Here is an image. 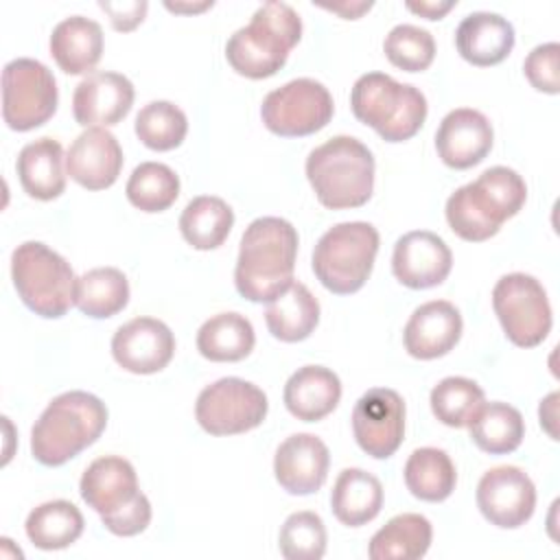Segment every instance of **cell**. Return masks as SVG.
Wrapping results in <instances>:
<instances>
[{
    "label": "cell",
    "instance_id": "obj_23",
    "mask_svg": "<svg viewBox=\"0 0 560 560\" xmlns=\"http://www.w3.org/2000/svg\"><path fill=\"white\" fill-rule=\"evenodd\" d=\"M457 52L472 66H497L514 48V26L499 13H468L455 31Z\"/></svg>",
    "mask_w": 560,
    "mask_h": 560
},
{
    "label": "cell",
    "instance_id": "obj_30",
    "mask_svg": "<svg viewBox=\"0 0 560 560\" xmlns=\"http://www.w3.org/2000/svg\"><path fill=\"white\" fill-rule=\"evenodd\" d=\"M256 343L252 322L241 313H219L206 319L197 332V350L203 359L232 363L245 359Z\"/></svg>",
    "mask_w": 560,
    "mask_h": 560
},
{
    "label": "cell",
    "instance_id": "obj_9",
    "mask_svg": "<svg viewBox=\"0 0 560 560\" xmlns=\"http://www.w3.org/2000/svg\"><path fill=\"white\" fill-rule=\"evenodd\" d=\"M492 308L505 337L518 348L542 343L551 330V306L545 287L529 273H505L492 289Z\"/></svg>",
    "mask_w": 560,
    "mask_h": 560
},
{
    "label": "cell",
    "instance_id": "obj_33",
    "mask_svg": "<svg viewBox=\"0 0 560 560\" xmlns=\"http://www.w3.org/2000/svg\"><path fill=\"white\" fill-rule=\"evenodd\" d=\"M407 490L422 501L440 503L448 499L457 483V470L446 451L435 446L416 448L405 464Z\"/></svg>",
    "mask_w": 560,
    "mask_h": 560
},
{
    "label": "cell",
    "instance_id": "obj_43",
    "mask_svg": "<svg viewBox=\"0 0 560 560\" xmlns=\"http://www.w3.org/2000/svg\"><path fill=\"white\" fill-rule=\"evenodd\" d=\"M98 7L109 15V22L116 31H133L147 15L149 4L144 0H122V2H105L101 0Z\"/></svg>",
    "mask_w": 560,
    "mask_h": 560
},
{
    "label": "cell",
    "instance_id": "obj_35",
    "mask_svg": "<svg viewBox=\"0 0 560 560\" xmlns=\"http://www.w3.org/2000/svg\"><path fill=\"white\" fill-rule=\"evenodd\" d=\"M83 514L66 499H55L37 505L26 516L28 540L44 551L66 549L83 534Z\"/></svg>",
    "mask_w": 560,
    "mask_h": 560
},
{
    "label": "cell",
    "instance_id": "obj_20",
    "mask_svg": "<svg viewBox=\"0 0 560 560\" xmlns=\"http://www.w3.org/2000/svg\"><path fill=\"white\" fill-rule=\"evenodd\" d=\"M122 168V149L105 127H88L66 153L68 175L88 190L109 188Z\"/></svg>",
    "mask_w": 560,
    "mask_h": 560
},
{
    "label": "cell",
    "instance_id": "obj_46",
    "mask_svg": "<svg viewBox=\"0 0 560 560\" xmlns=\"http://www.w3.org/2000/svg\"><path fill=\"white\" fill-rule=\"evenodd\" d=\"M212 2H199V4H182V2H166V9L168 11H175V13H195V11H203V9H210Z\"/></svg>",
    "mask_w": 560,
    "mask_h": 560
},
{
    "label": "cell",
    "instance_id": "obj_17",
    "mask_svg": "<svg viewBox=\"0 0 560 560\" xmlns=\"http://www.w3.org/2000/svg\"><path fill=\"white\" fill-rule=\"evenodd\" d=\"M133 96V83L125 74L90 72L72 94L74 120L83 127H112L129 114Z\"/></svg>",
    "mask_w": 560,
    "mask_h": 560
},
{
    "label": "cell",
    "instance_id": "obj_2",
    "mask_svg": "<svg viewBox=\"0 0 560 560\" xmlns=\"http://www.w3.org/2000/svg\"><path fill=\"white\" fill-rule=\"evenodd\" d=\"M525 199L523 177L514 168L492 166L446 199V221L464 241H488L501 230L503 221L518 214Z\"/></svg>",
    "mask_w": 560,
    "mask_h": 560
},
{
    "label": "cell",
    "instance_id": "obj_41",
    "mask_svg": "<svg viewBox=\"0 0 560 560\" xmlns=\"http://www.w3.org/2000/svg\"><path fill=\"white\" fill-rule=\"evenodd\" d=\"M558 61H560V46L556 42L536 46L525 57V63H523L525 77L532 83V88L545 94H558L560 92Z\"/></svg>",
    "mask_w": 560,
    "mask_h": 560
},
{
    "label": "cell",
    "instance_id": "obj_39",
    "mask_svg": "<svg viewBox=\"0 0 560 560\" xmlns=\"http://www.w3.org/2000/svg\"><path fill=\"white\" fill-rule=\"evenodd\" d=\"M383 50L392 66L405 72H422L433 63L435 39L427 28L398 24L385 35Z\"/></svg>",
    "mask_w": 560,
    "mask_h": 560
},
{
    "label": "cell",
    "instance_id": "obj_36",
    "mask_svg": "<svg viewBox=\"0 0 560 560\" xmlns=\"http://www.w3.org/2000/svg\"><path fill=\"white\" fill-rule=\"evenodd\" d=\"M127 199L142 212H164L179 197V177L162 162H142L125 186Z\"/></svg>",
    "mask_w": 560,
    "mask_h": 560
},
{
    "label": "cell",
    "instance_id": "obj_26",
    "mask_svg": "<svg viewBox=\"0 0 560 560\" xmlns=\"http://www.w3.org/2000/svg\"><path fill=\"white\" fill-rule=\"evenodd\" d=\"M63 149L55 138H37L18 155V177L26 195L39 201L57 199L66 190Z\"/></svg>",
    "mask_w": 560,
    "mask_h": 560
},
{
    "label": "cell",
    "instance_id": "obj_14",
    "mask_svg": "<svg viewBox=\"0 0 560 560\" xmlns=\"http://www.w3.org/2000/svg\"><path fill=\"white\" fill-rule=\"evenodd\" d=\"M477 508L497 527L525 525L536 508V486L518 466H494L477 483Z\"/></svg>",
    "mask_w": 560,
    "mask_h": 560
},
{
    "label": "cell",
    "instance_id": "obj_6",
    "mask_svg": "<svg viewBox=\"0 0 560 560\" xmlns=\"http://www.w3.org/2000/svg\"><path fill=\"white\" fill-rule=\"evenodd\" d=\"M350 107L359 122L372 127L387 142L413 138L427 118L424 94L383 72H368L354 81Z\"/></svg>",
    "mask_w": 560,
    "mask_h": 560
},
{
    "label": "cell",
    "instance_id": "obj_15",
    "mask_svg": "<svg viewBox=\"0 0 560 560\" xmlns=\"http://www.w3.org/2000/svg\"><path fill=\"white\" fill-rule=\"evenodd\" d=\"M112 354L131 374H155L171 363L175 337L162 319L136 317L114 332Z\"/></svg>",
    "mask_w": 560,
    "mask_h": 560
},
{
    "label": "cell",
    "instance_id": "obj_5",
    "mask_svg": "<svg viewBox=\"0 0 560 560\" xmlns=\"http://www.w3.org/2000/svg\"><path fill=\"white\" fill-rule=\"evenodd\" d=\"M306 177L322 206L359 208L374 190L372 151L352 136H335L308 153Z\"/></svg>",
    "mask_w": 560,
    "mask_h": 560
},
{
    "label": "cell",
    "instance_id": "obj_13",
    "mask_svg": "<svg viewBox=\"0 0 560 560\" xmlns=\"http://www.w3.org/2000/svg\"><path fill=\"white\" fill-rule=\"evenodd\" d=\"M352 433L363 453L374 459L392 457L405 435V400L389 387L368 389L352 409Z\"/></svg>",
    "mask_w": 560,
    "mask_h": 560
},
{
    "label": "cell",
    "instance_id": "obj_44",
    "mask_svg": "<svg viewBox=\"0 0 560 560\" xmlns=\"http://www.w3.org/2000/svg\"><path fill=\"white\" fill-rule=\"evenodd\" d=\"M455 7V0H446V2H435V0H420V2H407V9L427 18V20H440L442 15H446L451 9Z\"/></svg>",
    "mask_w": 560,
    "mask_h": 560
},
{
    "label": "cell",
    "instance_id": "obj_18",
    "mask_svg": "<svg viewBox=\"0 0 560 560\" xmlns=\"http://www.w3.org/2000/svg\"><path fill=\"white\" fill-rule=\"evenodd\" d=\"M328 446L313 433H293L276 451L273 475L289 494H313L328 477Z\"/></svg>",
    "mask_w": 560,
    "mask_h": 560
},
{
    "label": "cell",
    "instance_id": "obj_3",
    "mask_svg": "<svg viewBox=\"0 0 560 560\" xmlns=\"http://www.w3.org/2000/svg\"><path fill=\"white\" fill-rule=\"evenodd\" d=\"M107 427L105 402L88 392H63L48 402L31 431V453L44 466H61L92 446Z\"/></svg>",
    "mask_w": 560,
    "mask_h": 560
},
{
    "label": "cell",
    "instance_id": "obj_32",
    "mask_svg": "<svg viewBox=\"0 0 560 560\" xmlns=\"http://www.w3.org/2000/svg\"><path fill=\"white\" fill-rule=\"evenodd\" d=\"M234 225V212L221 197L201 195L186 203L179 217V232L188 245L208 252L225 243Z\"/></svg>",
    "mask_w": 560,
    "mask_h": 560
},
{
    "label": "cell",
    "instance_id": "obj_22",
    "mask_svg": "<svg viewBox=\"0 0 560 560\" xmlns=\"http://www.w3.org/2000/svg\"><path fill=\"white\" fill-rule=\"evenodd\" d=\"M81 499L101 514V518L118 514L140 494L138 477L125 457L105 455L94 459L79 483Z\"/></svg>",
    "mask_w": 560,
    "mask_h": 560
},
{
    "label": "cell",
    "instance_id": "obj_21",
    "mask_svg": "<svg viewBox=\"0 0 560 560\" xmlns=\"http://www.w3.org/2000/svg\"><path fill=\"white\" fill-rule=\"evenodd\" d=\"M462 315L446 300L420 304L405 324L402 343L413 359H438L448 354L462 337Z\"/></svg>",
    "mask_w": 560,
    "mask_h": 560
},
{
    "label": "cell",
    "instance_id": "obj_27",
    "mask_svg": "<svg viewBox=\"0 0 560 560\" xmlns=\"http://www.w3.org/2000/svg\"><path fill=\"white\" fill-rule=\"evenodd\" d=\"M330 508L339 523L361 527L378 516L383 508V486L363 468H343L332 486Z\"/></svg>",
    "mask_w": 560,
    "mask_h": 560
},
{
    "label": "cell",
    "instance_id": "obj_24",
    "mask_svg": "<svg viewBox=\"0 0 560 560\" xmlns=\"http://www.w3.org/2000/svg\"><path fill=\"white\" fill-rule=\"evenodd\" d=\"M282 396L291 416L304 422H317L339 405L341 381L324 365H304L289 376Z\"/></svg>",
    "mask_w": 560,
    "mask_h": 560
},
{
    "label": "cell",
    "instance_id": "obj_34",
    "mask_svg": "<svg viewBox=\"0 0 560 560\" xmlns=\"http://www.w3.org/2000/svg\"><path fill=\"white\" fill-rule=\"evenodd\" d=\"M129 302L127 276L116 267H96L77 278L74 304L92 317L105 319L120 313Z\"/></svg>",
    "mask_w": 560,
    "mask_h": 560
},
{
    "label": "cell",
    "instance_id": "obj_16",
    "mask_svg": "<svg viewBox=\"0 0 560 560\" xmlns=\"http://www.w3.org/2000/svg\"><path fill=\"white\" fill-rule=\"evenodd\" d=\"M453 267V254L444 238L429 230L402 234L392 254L396 280L409 289H431L446 280Z\"/></svg>",
    "mask_w": 560,
    "mask_h": 560
},
{
    "label": "cell",
    "instance_id": "obj_37",
    "mask_svg": "<svg viewBox=\"0 0 560 560\" xmlns=\"http://www.w3.org/2000/svg\"><path fill=\"white\" fill-rule=\"evenodd\" d=\"M186 131V114L171 101H151L136 116V136L153 151H171L179 147Z\"/></svg>",
    "mask_w": 560,
    "mask_h": 560
},
{
    "label": "cell",
    "instance_id": "obj_25",
    "mask_svg": "<svg viewBox=\"0 0 560 560\" xmlns=\"http://www.w3.org/2000/svg\"><path fill=\"white\" fill-rule=\"evenodd\" d=\"M50 55L66 74H85L94 70L103 55L101 24L83 15L61 20L50 35Z\"/></svg>",
    "mask_w": 560,
    "mask_h": 560
},
{
    "label": "cell",
    "instance_id": "obj_4",
    "mask_svg": "<svg viewBox=\"0 0 560 560\" xmlns=\"http://www.w3.org/2000/svg\"><path fill=\"white\" fill-rule=\"evenodd\" d=\"M302 37V20L287 2L260 4L249 24L234 31L225 44L228 63L247 79L276 74Z\"/></svg>",
    "mask_w": 560,
    "mask_h": 560
},
{
    "label": "cell",
    "instance_id": "obj_1",
    "mask_svg": "<svg viewBox=\"0 0 560 560\" xmlns=\"http://www.w3.org/2000/svg\"><path fill=\"white\" fill-rule=\"evenodd\" d=\"M298 230L280 217L254 219L241 238L236 291L249 302H271L293 282Z\"/></svg>",
    "mask_w": 560,
    "mask_h": 560
},
{
    "label": "cell",
    "instance_id": "obj_45",
    "mask_svg": "<svg viewBox=\"0 0 560 560\" xmlns=\"http://www.w3.org/2000/svg\"><path fill=\"white\" fill-rule=\"evenodd\" d=\"M372 7V2H363V4H324V9L328 11H335V13H341L346 20H354L359 18L363 11H368Z\"/></svg>",
    "mask_w": 560,
    "mask_h": 560
},
{
    "label": "cell",
    "instance_id": "obj_31",
    "mask_svg": "<svg viewBox=\"0 0 560 560\" xmlns=\"http://www.w3.org/2000/svg\"><path fill=\"white\" fill-rule=\"evenodd\" d=\"M468 429L475 446L490 455H508L525 438V420L508 402H483L470 418Z\"/></svg>",
    "mask_w": 560,
    "mask_h": 560
},
{
    "label": "cell",
    "instance_id": "obj_28",
    "mask_svg": "<svg viewBox=\"0 0 560 560\" xmlns=\"http://www.w3.org/2000/svg\"><path fill=\"white\" fill-rule=\"evenodd\" d=\"M265 322L276 339L287 343L302 341L311 337L319 322V302L306 284L291 282L282 295L269 302Z\"/></svg>",
    "mask_w": 560,
    "mask_h": 560
},
{
    "label": "cell",
    "instance_id": "obj_11",
    "mask_svg": "<svg viewBox=\"0 0 560 560\" xmlns=\"http://www.w3.org/2000/svg\"><path fill=\"white\" fill-rule=\"evenodd\" d=\"M267 409V396L258 385L225 376L199 392L195 418L210 435H236L262 424Z\"/></svg>",
    "mask_w": 560,
    "mask_h": 560
},
{
    "label": "cell",
    "instance_id": "obj_38",
    "mask_svg": "<svg viewBox=\"0 0 560 560\" xmlns=\"http://www.w3.org/2000/svg\"><path fill=\"white\" fill-rule=\"evenodd\" d=\"M431 411L446 427H468L475 411L486 402L483 389L466 376H446L431 389Z\"/></svg>",
    "mask_w": 560,
    "mask_h": 560
},
{
    "label": "cell",
    "instance_id": "obj_7",
    "mask_svg": "<svg viewBox=\"0 0 560 560\" xmlns=\"http://www.w3.org/2000/svg\"><path fill=\"white\" fill-rule=\"evenodd\" d=\"M11 278L20 300L35 313L57 319L74 304L70 262L39 241H26L11 254Z\"/></svg>",
    "mask_w": 560,
    "mask_h": 560
},
{
    "label": "cell",
    "instance_id": "obj_19",
    "mask_svg": "<svg viewBox=\"0 0 560 560\" xmlns=\"http://www.w3.org/2000/svg\"><path fill=\"white\" fill-rule=\"evenodd\" d=\"M492 140L494 133L490 120L470 107L448 112L435 131L438 155L446 166L457 171L483 162L492 149Z\"/></svg>",
    "mask_w": 560,
    "mask_h": 560
},
{
    "label": "cell",
    "instance_id": "obj_40",
    "mask_svg": "<svg viewBox=\"0 0 560 560\" xmlns=\"http://www.w3.org/2000/svg\"><path fill=\"white\" fill-rule=\"evenodd\" d=\"M278 547L287 560H319L326 553V527L319 514L293 512L280 527Z\"/></svg>",
    "mask_w": 560,
    "mask_h": 560
},
{
    "label": "cell",
    "instance_id": "obj_29",
    "mask_svg": "<svg viewBox=\"0 0 560 560\" xmlns=\"http://www.w3.org/2000/svg\"><path fill=\"white\" fill-rule=\"evenodd\" d=\"M433 538V527L422 514H398L389 518L370 540L368 556L372 560H418Z\"/></svg>",
    "mask_w": 560,
    "mask_h": 560
},
{
    "label": "cell",
    "instance_id": "obj_42",
    "mask_svg": "<svg viewBox=\"0 0 560 560\" xmlns=\"http://www.w3.org/2000/svg\"><path fill=\"white\" fill-rule=\"evenodd\" d=\"M101 521L116 536H136L140 532H144L151 523V503H149L147 494L140 492L133 503L122 508L118 514L101 518Z\"/></svg>",
    "mask_w": 560,
    "mask_h": 560
},
{
    "label": "cell",
    "instance_id": "obj_10",
    "mask_svg": "<svg viewBox=\"0 0 560 560\" xmlns=\"http://www.w3.org/2000/svg\"><path fill=\"white\" fill-rule=\"evenodd\" d=\"M57 81L37 59L18 57L2 68V118L13 131H31L57 112Z\"/></svg>",
    "mask_w": 560,
    "mask_h": 560
},
{
    "label": "cell",
    "instance_id": "obj_8",
    "mask_svg": "<svg viewBox=\"0 0 560 560\" xmlns=\"http://www.w3.org/2000/svg\"><path fill=\"white\" fill-rule=\"evenodd\" d=\"M378 230L365 221H343L326 230L313 249L317 280L337 295L359 291L372 273Z\"/></svg>",
    "mask_w": 560,
    "mask_h": 560
},
{
    "label": "cell",
    "instance_id": "obj_12",
    "mask_svg": "<svg viewBox=\"0 0 560 560\" xmlns=\"http://www.w3.org/2000/svg\"><path fill=\"white\" fill-rule=\"evenodd\" d=\"M335 112L328 88L315 79L302 77L269 92L260 105L265 127L282 138L311 136L324 129Z\"/></svg>",
    "mask_w": 560,
    "mask_h": 560
}]
</instances>
